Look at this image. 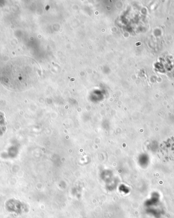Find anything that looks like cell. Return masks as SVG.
Masks as SVG:
<instances>
[{
  "label": "cell",
  "instance_id": "cell-1",
  "mask_svg": "<svg viewBox=\"0 0 174 218\" xmlns=\"http://www.w3.org/2000/svg\"><path fill=\"white\" fill-rule=\"evenodd\" d=\"M158 153L162 159L167 161L174 160V138H169L162 143Z\"/></svg>",
  "mask_w": 174,
  "mask_h": 218
}]
</instances>
